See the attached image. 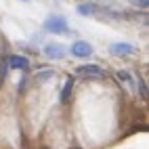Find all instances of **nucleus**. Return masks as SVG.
Listing matches in <instances>:
<instances>
[{
	"label": "nucleus",
	"instance_id": "f257e3e1",
	"mask_svg": "<svg viewBox=\"0 0 149 149\" xmlns=\"http://www.w3.org/2000/svg\"><path fill=\"white\" fill-rule=\"evenodd\" d=\"M44 29L51 34H67V21L59 15H51L44 21Z\"/></svg>",
	"mask_w": 149,
	"mask_h": 149
},
{
	"label": "nucleus",
	"instance_id": "f03ea898",
	"mask_svg": "<svg viewBox=\"0 0 149 149\" xmlns=\"http://www.w3.org/2000/svg\"><path fill=\"white\" fill-rule=\"evenodd\" d=\"M72 55L74 57H80V59L91 57L93 55V46L88 44V42H84V40H78V42L72 44Z\"/></svg>",
	"mask_w": 149,
	"mask_h": 149
},
{
	"label": "nucleus",
	"instance_id": "7ed1b4c3",
	"mask_svg": "<svg viewBox=\"0 0 149 149\" xmlns=\"http://www.w3.org/2000/svg\"><path fill=\"white\" fill-rule=\"evenodd\" d=\"M109 53H113L116 57H126V55L134 53V46L128 44V42H113L111 46H109Z\"/></svg>",
	"mask_w": 149,
	"mask_h": 149
},
{
	"label": "nucleus",
	"instance_id": "20e7f679",
	"mask_svg": "<svg viewBox=\"0 0 149 149\" xmlns=\"http://www.w3.org/2000/svg\"><path fill=\"white\" fill-rule=\"evenodd\" d=\"M65 46H61V44H55V42H51V44H46L44 46V55L48 57V59H63L65 57Z\"/></svg>",
	"mask_w": 149,
	"mask_h": 149
},
{
	"label": "nucleus",
	"instance_id": "39448f33",
	"mask_svg": "<svg viewBox=\"0 0 149 149\" xmlns=\"http://www.w3.org/2000/svg\"><path fill=\"white\" fill-rule=\"evenodd\" d=\"M78 74L86 76V78H97V76H103L105 69L99 67V65H80V67H78Z\"/></svg>",
	"mask_w": 149,
	"mask_h": 149
},
{
	"label": "nucleus",
	"instance_id": "423d86ee",
	"mask_svg": "<svg viewBox=\"0 0 149 149\" xmlns=\"http://www.w3.org/2000/svg\"><path fill=\"white\" fill-rule=\"evenodd\" d=\"M8 65H11L13 69H25L29 65V61L25 57H21V55H11L8 57Z\"/></svg>",
	"mask_w": 149,
	"mask_h": 149
},
{
	"label": "nucleus",
	"instance_id": "0eeeda50",
	"mask_svg": "<svg viewBox=\"0 0 149 149\" xmlns=\"http://www.w3.org/2000/svg\"><path fill=\"white\" fill-rule=\"evenodd\" d=\"M118 78H120V80L128 86V88H130V91H134V88H136V84H134V78L130 76V74H128V72H118Z\"/></svg>",
	"mask_w": 149,
	"mask_h": 149
},
{
	"label": "nucleus",
	"instance_id": "6e6552de",
	"mask_svg": "<svg viewBox=\"0 0 149 149\" xmlns=\"http://www.w3.org/2000/svg\"><path fill=\"white\" fill-rule=\"evenodd\" d=\"M78 13H80V15H95V13H97V6L91 4V2L78 4Z\"/></svg>",
	"mask_w": 149,
	"mask_h": 149
},
{
	"label": "nucleus",
	"instance_id": "1a4fd4ad",
	"mask_svg": "<svg viewBox=\"0 0 149 149\" xmlns=\"http://www.w3.org/2000/svg\"><path fill=\"white\" fill-rule=\"evenodd\" d=\"M69 91H72V80L65 82V88L61 91V101H67V99H69Z\"/></svg>",
	"mask_w": 149,
	"mask_h": 149
},
{
	"label": "nucleus",
	"instance_id": "9d476101",
	"mask_svg": "<svg viewBox=\"0 0 149 149\" xmlns=\"http://www.w3.org/2000/svg\"><path fill=\"white\" fill-rule=\"evenodd\" d=\"M130 4H134L136 8H147L149 6V0H130Z\"/></svg>",
	"mask_w": 149,
	"mask_h": 149
},
{
	"label": "nucleus",
	"instance_id": "9b49d317",
	"mask_svg": "<svg viewBox=\"0 0 149 149\" xmlns=\"http://www.w3.org/2000/svg\"><path fill=\"white\" fill-rule=\"evenodd\" d=\"M21 2H29V0H21Z\"/></svg>",
	"mask_w": 149,
	"mask_h": 149
}]
</instances>
